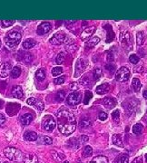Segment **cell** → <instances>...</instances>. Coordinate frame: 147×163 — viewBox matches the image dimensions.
Returning <instances> with one entry per match:
<instances>
[{
    "label": "cell",
    "mask_w": 147,
    "mask_h": 163,
    "mask_svg": "<svg viewBox=\"0 0 147 163\" xmlns=\"http://www.w3.org/2000/svg\"><path fill=\"white\" fill-rule=\"evenodd\" d=\"M57 126L62 134H72L76 128V120L75 115L67 110L60 111L57 113Z\"/></svg>",
    "instance_id": "6da1fadb"
},
{
    "label": "cell",
    "mask_w": 147,
    "mask_h": 163,
    "mask_svg": "<svg viewBox=\"0 0 147 163\" xmlns=\"http://www.w3.org/2000/svg\"><path fill=\"white\" fill-rule=\"evenodd\" d=\"M22 35L19 32L15 30L9 31L5 37V45L8 47H16L17 45H19V43L21 42Z\"/></svg>",
    "instance_id": "7a4b0ae2"
},
{
    "label": "cell",
    "mask_w": 147,
    "mask_h": 163,
    "mask_svg": "<svg viewBox=\"0 0 147 163\" xmlns=\"http://www.w3.org/2000/svg\"><path fill=\"white\" fill-rule=\"evenodd\" d=\"M4 153L5 157L12 161H21L24 159V154L21 150L17 149L14 147H7L4 149Z\"/></svg>",
    "instance_id": "3957f363"
},
{
    "label": "cell",
    "mask_w": 147,
    "mask_h": 163,
    "mask_svg": "<svg viewBox=\"0 0 147 163\" xmlns=\"http://www.w3.org/2000/svg\"><path fill=\"white\" fill-rule=\"evenodd\" d=\"M121 45L128 50H133V37L129 32H122L120 35Z\"/></svg>",
    "instance_id": "277c9868"
},
{
    "label": "cell",
    "mask_w": 147,
    "mask_h": 163,
    "mask_svg": "<svg viewBox=\"0 0 147 163\" xmlns=\"http://www.w3.org/2000/svg\"><path fill=\"white\" fill-rule=\"evenodd\" d=\"M129 77H130V71L127 67L125 66L121 67L115 73V79L117 82H120V83L128 81Z\"/></svg>",
    "instance_id": "5b68a950"
},
{
    "label": "cell",
    "mask_w": 147,
    "mask_h": 163,
    "mask_svg": "<svg viewBox=\"0 0 147 163\" xmlns=\"http://www.w3.org/2000/svg\"><path fill=\"white\" fill-rule=\"evenodd\" d=\"M81 101H82V93L77 91L75 92H72L66 99L67 104L70 106H76L81 103Z\"/></svg>",
    "instance_id": "8992f818"
},
{
    "label": "cell",
    "mask_w": 147,
    "mask_h": 163,
    "mask_svg": "<svg viewBox=\"0 0 147 163\" xmlns=\"http://www.w3.org/2000/svg\"><path fill=\"white\" fill-rule=\"evenodd\" d=\"M65 40H66L65 34L56 33L51 37L49 42H50V43L53 46H60V45H62V43H64L65 42Z\"/></svg>",
    "instance_id": "52a82bcc"
},
{
    "label": "cell",
    "mask_w": 147,
    "mask_h": 163,
    "mask_svg": "<svg viewBox=\"0 0 147 163\" xmlns=\"http://www.w3.org/2000/svg\"><path fill=\"white\" fill-rule=\"evenodd\" d=\"M56 127V122L52 116H46L43 122V128L46 131H52Z\"/></svg>",
    "instance_id": "ba28073f"
},
{
    "label": "cell",
    "mask_w": 147,
    "mask_h": 163,
    "mask_svg": "<svg viewBox=\"0 0 147 163\" xmlns=\"http://www.w3.org/2000/svg\"><path fill=\"white\" fill-rule=\"evenodd\" d=\"M86 66H87L86 61L83 58L78 59L76 62V76H79L80 74H82L84 72Z\"/></svg>",
    "instance_id": "9c48e42d"
},
{
    "label": "cell",
    "mask_w": 147,
    "mask_h": 163,
    "mask_svg": "<svg viewBox=\"0 0 147 163\" xmlns=\"http://www.w3.org/2000/svg\"><path fill=\"white\" fill-rule=\"evenodd\" d=\"M27 103L28 104V105H31V106H33V107H35V108H36L37 110H39V111H43L45 109V104H44V103L43 102H41L40 100H38V99H35V98H29L27 101Z\"/></svg>",
    "instance_id": "30bf717a"
},
{
    "label": "cell",
    "mask_w": 147,
    "mask_h": 163,
    "mask_svg": "<svg viewBox=\"0 0 147 163\" xmlns=\"http://www.w3.org/2000/svg\"><path fill=\"white\" fill-rule=\"evenodd\" d=\"M20 108V104L18 103H8L5 108V111L9 116H14L19 111Z\"/></svg>",
    "instance_id": "8fae6325"
},
{
    "label": "cell",
    "mask_w": 147,
    "mask_h": 163,
    "mask_svg": "<svg viewBox=\"0 0 147 163\" xmlns=\"http://www.w3.org/2000/svg\"><path fill=\"white\" fill-rule=\"evenodd\" d=\"M52 29V26H51V24L50 23H48V22H44V23H42L40 24L38 27H37V35H45V34H47L48 32H50Z\"/></svg>",
    "instance_id": "7c38bea8"
},
{
    "label": "cell",
    "mask_w": 147,
    "mask_h": 163,
    "mask_svg": "<svg viewBox=\"0 0 147 163\" xmlns=\"http://www.w3.org/2000/svg\"><path fill=\"white\" fill-rule=\"evenodd\" d=\"M11 65L9 62H4L0 65V76L2 78H7L11 72Z\"/></svg>",
    "instance_id": "4fadbf2b"
},
{
    "label": "cell",
    "mask_w": 147,
    "mask_h": 163,
    "mask_svg": "<svg viewBox=\"0 0 147 163\" xmlns=\"http://www.w3.org/2000/svg\"><path fill=\"white\" fill-rule=\"evenodd\" d=\"M95 32V26H91V27H88L85 30L83 31V33L81 34L80 35V38L83 40V41H85L86 39L90 38L92 36V35H94V33Z\"/></svg>",
    "instance_id": "5bb4252c"
},
{
    "label": "cell",
    "mask_w": 147,
    "mask_h": 163,
    "mask_svg": "<svg viewBox=\"0 0 147 163\" xmlns=\"http://www.w3.org/2000/svg\"><path fill=\"white\" fill-rule=\"evenodd\" d=\"M12 95H13L15 98L16 99H22L24 98V92H23V89L22 87L19 86V85H16L14 86L13 88H12Z\"/></svg>",
    "instance_id": "9a60e30c"
},
{
    "label": "cell",
    "mask_w": 147,
    "mask_h": 163,
    "mask_svg": "<svg viewBox=\"0 0 147 163\" xmlns=\"http://www.w3.org/2000/svg\"><path fill=\"white\" fill-rule=\"evenodd\" d=\"M110 91V84H103L101 85H98L96 87L95 92L97 94H105Z\"/></svg>",
    "instance_id": "2e32d148"
},
{
    "label": "cell",
    "mask_w": 147,
    "mask_h": 163,
    "mask_svg": "<svg viewBox=\"0 0 147 163\" xmlns=\"http://www.w3.org/2000/svg\"><path fill=\"white\" fill-rule=\"evenodd\" d=\"M102 104L105 105L106 109H112V108L115 107L116 101L113 98H105V99H103Z\"/></svg>",
    "instance_id": "e0dca14e"
},
{
    "label": "cell",
    "mask_w": 147,
    "mask_h": 163,
    "mask_svg": "<svg viewBox=\"0 0 147 163\" xmlns=\"http://www.w3.org/2000/svg\"><path fill=\"white\" fill-rule=\"evenodd\" d=\"M24 140L27 141H35L37 140L38 136L35 131H27V132L24 134Z\"/></svg>",
    "instance_id": "ac0fdd59"
},
{
    "label": "cell",
    "mask_w": 147,
    "mask_h": 163,
    "mask_svg": "<svg viewBox=\"0 0 147 163\" xmlns=\"http://www.w3.org/2000/svg\"><path fill=\"white\" fill-rule=\"evenodd\" d=\"M19 120H20V122L23 125H29L33 120V116L29 113H24L20 117Z\"/></svg>",
    "instance_id": "d6986e66"
},
{
    "label": "cell",
    "mask_w": 147,
    "mask_h": 163,
    "mask_svg": "<svg viewBox=\"0 0 147 163\" xmlns=\"http://www.w3.org/2000/svg\"><path fill=\"white\" fill-rule=\"evenodd\" d=\"M24 163H38V158L34 154H29L24 156Z\"/></svg>",
    "instance_id": "ffe728a7"
},
{
    "label": "cell",
    "mask_w": 147,
    "mask_h": 163,
    "mask_svg": "<svg viewBox=\"0 0 147 163\" xmlns=\"http://www.w3.org/2000/svg\"><path fill=\"white\" fill-rule=\"evenodd\" d=\"M113 142H114V145L121 147V148H124V146H125L124 141H122V135L121 134H114L113 136Z\"/></svg>",
    "instance_id": "44dd1931"
},
{
    "label": "cell",
    "mask_w": 147,
    "mask_h": 163,
    "mask_svg": "<svg viewBox=\"0 0 147 163\" xmlns=\"http://www.w3.org/2000/svg\"><path fill=\"white\" fill-rule=\"evenodd\" d=\"M79 125H80V127L82 129H86V128L90 127L91 125H92L91 119L89 117H83L81 122H80V123H79Z\"/></svg>",
    "instance_id": "7402d4cb"
},
{
    "label": "cell",
    "mask_w": 147,
    "mask_h": 163,
    "mask_svg": "<svg viewBox=\"0 0 147 163\" xmlns=\"http://www.w3.org/2000/svg\"><path fill=\"white\" fill-rule=\"evenodd\" d=\"M51 156H52V158H53L54 160H56V161H57V162L62 161V160L65 158V156L64 154L59 153V152L56 151V150H54V149L51 151Z\"/></svg>",
    "instance_id": "603a6c76"
},
{
    "label": "cell",
    "mask_w": 147,
    "mask_h": 163,
    "mask_svg": "<svg viewBox=\"0 0 147 163\" xmlns=\"http://www.w3.org/2000/svg\"><path fill=\"white\" fill-rule=\"evenodd\" d=\"M68 144H69L72 149H79V148H80V146H81V143H80V141H78L77 138H72V139H70L68 141Z\"/></svg>",
    "instance_id": "cb8c5ba5"
},
{
    "label": "cell",
    "mask_w": 147,
    "mask_h": 163,
    "mask_svg": "<svg viewBox=\"0 0 147 163\" xmlns=\"http://www.w3.org/2000/svg\"><path fill=\"white\" fill-rule=\"evenodd\" d=\"M35 43H36V42L34 39L28 38V39H26L23 42V46L26 49H30V48H33L35 46Z\"/></svg>",
    "instance_id": "d4e9b609"
},
{
    "label": "cell",
    "mask_w": 147,
    "mask_h": 163,
    "mask_svg": "<svg viewBox=\"0 0 147 163\" xmlns=\"http://www.w3.org/2000/svg\"><path fill=\"white\" fill-rule=\"evenodd\" d=\"M109 160L105 156H96L90 161V163H108Z\"/></svg>",
    "instance_id": "484cf974"
},
{
    "label": "cell",
    "mask_w": 147,
    "mask_h": 163,
    "mask_svg": "<svg viewBox=\"0 0 147 163\" xmlns=\"http://www.w3.org/2000/svg\"><path fill=\"white\" fill-rule=\"evenodd\" d=\"M10 74H11V77L12 78H18L20 76L21 74V69L18 67V66H15L14 68L11 69V72H10Z\"/></svg>",
    "instance_id": "4316f807"
},
{
    "label": "cell",
    "mask_w": 147,
    "mask_h": 163,
    "mask_svg": "<svg viewBox=\"0 0 147 163\" xmlns=\"http://www.w3.org/2000/svg\"><path fill=\"white\" fill-rule=\"evenodd\" d=\"M35 78L37 81L42 82L46 79V73L44 69H38L37 71L35 73Z\"/></svg>",
    "instance_id": "83f0119b"
},
{
    "label": "cell",
    "mask_w": 147,
    "mask_h": 163,
    "mask_svg": "<svg viewBox=\"0 0 147 163\" xmlns=\"http://www.w3.org/2000/svg\"><path fill=\"white\" fill-rule=\"evenodd\" d=\"M143 130H144V126L141 123H136L133 126V132L136 135H140L142 133Z\"/></svg>",
    "instance_id": "f1b7e54d"
},
{
    "label": "cell",
    "mask_w": 147,
    "mask_h": 163,
    "mask_svg": "<svg viewBox=\"0 0 147 163\" xmlns=\"http://www.w3.org/2000/svg\"><path fill=\"white\" fill-rule=\"evenodd\" d=\"M124 105H125V111L128 112V113H130V114L134 111V109H135V104H134L133 102H127Z\"/></svg>",
    "instance_id": "f546056e"
},
{
    "label": "cell",
    "mask_w": 147,
    "mask_h": 163,
    "mask_svg": "<svg viewBox=\"0 0 147 163\" xmlns=\"http://www.w3.org/2000/svg\"><path fill=\"white\" fill-rule=\"evenodd\" d=\"M132 86L134 90V92H139L141 89V82L138 78H133L132 81Z\"/></svg>",
    "instance_id": "4dcf8cb0"
},
{
    "label": "cell",
    "mask_w": 147,
    "mask_h": 163,
    "mask_svg": "<svg viewBox=\"0 0 147 163\" xmlns=\"http://www.w3.org/2000/svg\"><path fill=\"white\" fill-rule=\"evenodd\" d=\"M99 42H100V38H99V37L95 36V37H93V38H91L89 41H87L86 46H87V47H94V46H95Z\"/></svg>",
    "instance_id": "1f68e13d"
},
{
    "label": "cell",
    "mask_w": 147,
    "mask_h": 163,
    "mask_svg": "<svg viewBox=\"0 0 147 163\" xmlns=\"http://www.w3.org/2000/svg\"><path fill=\"white\" fill-rule=\"evenodd\" d=\"M136 43L138 46H143L144 43V35L142 31L137 32L136 34Z\"/></svg>",
    "instance_id": "d6a6232c"
},
{
    "label": "cell",
    "mask_w": 147,
    "mask_h": 163,
    "mask_svg": "<svg viewBox=\"0 0 147 163\" xmlns=\"http://www.w3.org/2000/svg\"><path fill=\"white\" fill-rule=\"evenodd\" d=\"M22 58L21 60L24 62H30L32 60H33V55L32 54H30L28 52H26V53H22Z\"/></svg>",
    "instance_id": "836d02e7"
},
{
    "label": "cell",
    "mask_w": 147,
    "mask_h": 163,
    "mask_svg": "<svg viewBox=\"0 0 147 163\" xmlns=\"http://www.w3.org/2000/svg\"><path fill=\"white\" fill-rule=\"evenodd\" d=\"M112 118H113V121L116 124H119V122H120V111L119 110H114L112 112Z\"/></svg>",
    "instance_id": "e575fe53"
},
{
    "label": "cell",
    "mask_w": 147,
    "mask_h": 163,
    "mask_svg": "<svg viewBox=\"0 0 147 163\" xmlns=\"http://www.w3.org/2000/svg\"><path fill=\"white\" fill-rule=\"evenodd\" d=\"M129 162V159H128V156L126 155H121L119 156L116 160L114 163H128Z\"/></svg>",
    "instance_id": "d590c367"
},
{
    "label": "cell",
    "mask_w": 147,
    "mask_h": 163,
    "mask_svg": "<svg viewBox=\"0 0 147 163\" xmlns=\"http://www.w3.org/2000/svg\"><path fill=\"white\" fill-rule=\"evenodd\" d=\"M65 59V53H59L56 58V62L57 65H62Z\"/></svg>",
    "instance_id": "8d00e7d4"
},
{
    "label": "cell",
    "mask_w": 147,
    "mask_h": 163,
    "mask_svg": "<svg viewBox=\"0 0 147 163\" xmlns=\"http://www.w3.org/2000/svg\"><path fill=\"white\" fill-rule=\"evenodd\" d=\"M93 154V149H92L91 146H85L84 149V153L83 155L84 157H90Z\"/></svg>",
    "instance_id": "74e56055"
},
{
    "label": "cell",
    "mask_w": 147,
    "mask_h": 163,
    "mask_svg": "<svg viewBox=\"0 0 147 163\" xmlns=\"http://www.w3.org/2000/svg\"><path fill=\"white\" fill-rule=\"evenodd\" d=\"M65 92L63 91L58 92L56 94V100L57 102H63L65 100Z\"/></svg>",
    "instance_id": "f35d334b"
},
{
    "label": "cell",
    "mask_w": 147,
    "mask_h": 163,
    "mask_svg": "<svg viewBox=\"0 0 147 163\" xmlns=\"http://www.w3.org/2000/svg\"><path fill=\"white\" fill-rule=\"evenodd\" d=\"M129 61H130V62H132L133 65H137L140 61V58L137 54H131L130 57H129Z\"/></svg>",
    "instance_id": "ab89813d"
},
{
    "label": "cell",
    "mask_w": 147,
    "mask_h": 163,
    "mask_svg": "<svg viewBox=\"0 0 147 163\" xmlns=\"http://www.w3.org/2000/svg\"><path fill=\"white\" fill-rule=\"evenodd\" d=\"M63 73V68L62 67H54L52 69V74L53 76H58Z\"/></svg>",
    "instance_id": "60d3db41"
},
{
    "label": "cell",
    "mask_w": 147,
    "mask_h": 163,
    "mask_svg": "<svg viewBox=\"0 0 147 163\" xmlns=\"http://www.w3.org/2000/svg\"><path fill=\"white\" fill-rule=\"evenodd\" d=\"M101 75H102V70H101V68H95V71H94V78L95 81H98L100 79L101 77Z\"/></svg>",
    "instance_id": "b9f144b4"
},
{
    "label": "cell",
    "mask_w": 147,
    "mask_h": 163,
    "mask_svg": "<svg viewBox=\"0 0 147 163\" xmlns=\"http://www.w3.org/2000/svg\"><path fill=\"white\" fill-rule=\"evenodd\" d=\"M77 48H78V46L76 45V43H70L69 46H66V50H67V51H68L69 53H75L76 50H77Z\"/></svg>",
    "instance_id": "7bdbcfd3"
},
{
    "label": "cell",
    "mask_w": 147,
    "mask_h": 163,
    "mask_svg": "<svg viewBox=\"0 0 147 163\" xmlns=\"http://www.w3.org/2000/svg\"><path fill=\"white\" fill-rule=\"evenodd\" d=\"M15 20H2L1 21V24L3 27H9L11 26H13L15 24Z\"/></svg>",
    "instance_id": "ee69618b"
},
{
    "label": "cell",
    "mask_w": 147,
    "mask_h": 163,
    "mask_svg": "<svg viewBox=\"0 0 147 163\" xmlns=\"http://www.w3.org/2000/svg\"><path fill=\"white\" fill-rule=\"evenodd\" d=\"M105 69L106 70L111 73V74H113V73H115V69H116V65H112V64H108V65H105Z\"/></svg>",
    "instance_id": "f6af8a7d"
},
{
    "label": "cell",
    "mask_w": 147,
    "mask_h": 163,
    "mask_svg": "<svg viewBox=\"0 0 147 163\" xmlns=\"http://www.w3.org/2000/svg\"><path fill=\"white\" fill-rule=\"evenodd\" d=\"M65 76H61V77H57L54 80V84H56V85H59V84H62L65 83Z\"/></svg>",
    "instance_id": "bcb514c9"
},
{
    "label": "cell",
    "mask_w": 147,
    "mask_h": 163,
    "mask_svg": "<svg viewBox=\"0 0 147 163\" xmlns=\"http://www.w3.org/2000/svg\"><path fill=\"white\" fill-rule=\"evenodd\" d=\"M93 94H92V92L90 91H86L85 92V98H84V104H88L89 103V101L90 99L92 98Z\"/></svg>",
    "instance_id": "7dc6e473"
},
{
    "label": "cell",
    "mask_w": 147,
    "mask_h": 163,
    "mask_svg": "<svg viewBox=\"0 0 147 163\" xmlns=\"http://www.w3.org/2000/svg\"><path fill=\"white\" fill-rule=\"evenodd\" d=\"M41 139L43 141H44L45 144H48V145H50V144H52V142H53V140L48 136H44V137H42Z\"/></svg>",
    "instance_id": "c3c4849f"
},
{
    "label": "cell",
    "mask_w": 147,
    "mask_h": 163,
    "mask_svg": "<svg viewBox=\"0 0 147 163\" xmlns=\"http://www.w3.org/2000/svg\"><path fill=\"white\" fill-rule=\"evenodd\" d=\"M80 84H81L82 85H84V86H85V85H89V84H90L89 78H88L87 76L83 77V78L81 79V81H80Z\"/></svg>",
    "instance_id": "681fc988"
},
{
    "label": "cell",
    "mask_w": 147,
    "mask_h": 163,
    "mask_svg": "<svg viewBox=\"0 0 147 163\" xmlns=\"http://www.w3.org/2000/svg\"><path fill=\"white\" fill-rule=\"evenodd\" d=\"M107 114L105 113V112H103V111H101L100 113H99V115H98V118H99V120L100 121H102V122H103V121H105L106 119H107Z\"/></svg>",
    "instance_id": "f907efd6"
},
{
    "label": "cell",
    "mask_w": 147,
    "mask_h": 163,
    "mask_svg": "<svg viewBox=\"0 0 147 163\" xmlns=\"http://www.w3.org/2000/svg\"><path fill=\"white\" fill-rule=\"evenodd\" d=\"M79 88V86H78V84L76 83V82H74V83H72L70 84V89L73 90V91H77Z\"/></svg>",
    "instance_id": "816d5d0a"
},
{
    "label": "cell",
    "mask_w": 147,
    "mask_h": 163,
    "mask_svg": "<svg viewBox=\"0 0 147 163\" xmlns=\"http://www.w3.org/2000/svg\"><path fill=\"white\" fill-rule=\"evenodd\" d=\"M144 162V160H143V157L142 156H139L137 158L134 159L131 163H143Z\"/></svg>",
    "instance_id": "f5cc1de1"
},
{
    "label": "cell",
    "mask_w": 147,
    "mask_h": 163,
    "mask_svg": "<svg viewBox=\"0 0 147 163\" xmlns=\"http://www.w3.org/2000/svg\"><path fill=\"white\" fill-rule=\"evenodd\" d=\"M106 59H107L108 62H112V61H114V54H113L111 52H108V53H107V56H106Z\"/></svg>",
    "instance_id": "db71d44e"
},
{
    "label": "cell",
    "mask_w": 147,
    "mask_h": 163,
    "mask_svg": "<svg viewBox=\"0 0 147 163\" xmlns=\"http://www.w3.org/2000/svg\"><path fill=\"white\" fill-rule=\"evenodd\" d=\"M5 122V117L4 116V114L0 113V126H3Z\"/></svg>",
    "instance_id": "11a10c76"
},
{
    "label": "cell",
    "mask_w": 147,
    "mask_h": 163,
    "mask_svg": "<svg viewBox=\"0 0 147 163\" xmlns=\"http://www.w3.org/2000/svg\"><path fill=\"white\" fill-rule=\"evenodd\" d=\"M88 140H89L88 136H86V135H82V136H81V142L84 143V142L88 141Z\"/></svg>",
    "instance_id": "9f6ffc18"
},
{
    "label": "cell",
    "mask_w": 147,
    "mask_h": 163,
    "mask_svg": "<svg viewBox=\"0 0 147 163\" xmlns=\"http://www.w3.org/2000/svg\"><path fill=\"white\" fill-rule=\"evenodd\" d=\"M76 20H66V21H65V23L66 24H73V23H76Z\"/></svg>",
    "instance_id": "6f0895ef"
},
{
    "label": "cell",
    "mask_w": 147,
    "mask_h": 163,
    "mask_svg": "<svg viewBox=\"0 0 147 163\" xmlns=\"http://www.w3.org/2000/svg\"><path fill=\"white\" fill-rule=\"evenodd\" d=\"M143 96H144V99H146V100H147V90H145V91L143 92Z\"/></svg>",
    "instance_id": "680465c9"
},
{
    "label": "cell",
    "mask_w": 147,
    "mask_h": 163,
    "mask_svg": "<svg viewBox=\"0 0 147 163\" xmlns=\"http://www.w3.org/2000/svg\"><path fill=\"white\" fill-rule=\"evenodd\" d=\"M3 104H4V102L0 100V109H1V108L3 107Z\"/></svg>",
    "instance_id": "91938a15"
},
{
    "label": "cell",
    "mask_w": 147,
    "mask_h": 163,
    "mask_svg": "<svg viewBox=\"0 0 147 163\" xmlns=\"http://www.w3.org/2000/svg\"><path fill=\"white\" fill-rule=\"evenodd\" d=\"M1 46H2V42H1V40H0V48H1Z\"/></svg>",
    "instance_id": "94428289"
},
{
    "label": "cell",
    "mask_w": 147,
    "mask_h": 163,
    "mask_svg": "<svg viewBox=\"0 0 147 163\" xmlns=\"http://www.w3.org/2000/svg\"><path fill=\"white\" fill-rule=\"evenodd\" d=\"M145 160H146V162H147V153H146V155H145Z\"/></svg>",
    "instance_id": "6125c7cd"
},
{
    "label": "cell",
    "mask_w": 147,
    "mask_h": 163,
    "mask_svg": "<svg viewBox=\"0 0 147 163\" xmlns=\"http://www.w3.org/2000/svg\"><path fill=\"white\" fill-rule=\"evenodd\" d=\"M64 163H69V162L67 161V160H65V161H64Z\"/></svg>",
    "instance_id": "be15d7a7"
},
{
    "label": "cell",
    "mask_w": 147,
    "mask_h": 163,
    "mask_svg": "<svg viewBox=\"0 0 147 163\" xmlns=\"http://www.w3.org/2000/svg\"><path fill=\"white\" fill-rule=\"evenodd\" d=\"M4 163H9V162H7V161H5V162H4Z\"/></svg>",
    "instance_id": "e7e4bbea"
}]
</instances>
